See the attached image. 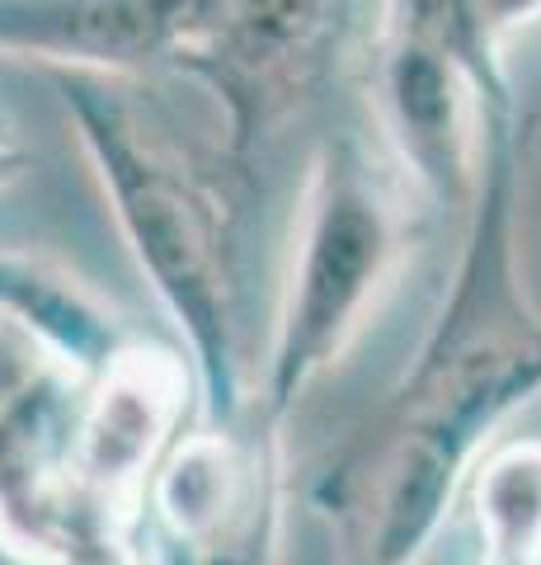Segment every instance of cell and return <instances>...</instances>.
<instances>
[{"instance_id":"cell-1","label":"cell","mask_w":541,"mask_h":565,"mask_svg":"<svg viewBox=\"0 0 541 565\" xmlns=\"http://www.w3.org/2000/svg\"><path fill=\"white\" fill-rule=\"evenodd\" d=\"M541 396V316L528 311L513 269V161L499 141L485 184L457 311L410 396V424L387 471L377 561H410L443 523L452 490L480 444Z\"/></svg>"},{"instance_id":"cell-2","label":"cell","mask_w":541,"mask_h":565,"mask_svg":"<svg viewBox=\"0 0 541 565\" xmlns=\"http://www.w3.org/2000/svg\"><path fill=\"white\" fill-rule=\"evenodd\" d=\"M391 250L396 226L377 193L354 174L329 180L316 222H311L302 274H296V363H321L329 344H339V334L354 326V316L368 307L372 288L387 274Z\"/></svg>"},{"instance_id":"cell-3","label":"cell","mask_w":541,"mask_h":565,"mask_svg":"<svg viewBox=\"0 0 541 565\" xmlns=\"http://www.w3.org/2000/svg\"><path fill=\"white\" fill-rule=\"evenodd\" d=\"M470 81L480 85L476 71L424 33H405L387 66L396 137L414 161V174L439 193H462L470 180Z\"/></svg>"},{"instance_id":"cell-4","label":"cell","mask_w":541,"mask_h":565,"mask_svg":"<svg viewBox=\"0 0 541 565\" xmlns=\"http://www.w3.org/2000/svg\"><path fill=\"white\" fill-rule=\"evenodd\" d=\"M174 419V373L161 359H123L104 382L80 434V471L99 490L142 476Z\"/></svg>"},{"instance_id":"cell-5","label":"cell","mask_w":541,"mask_h":565,"mask_svg":"<svg viewBox=\"0 0 541 565\" xmlns=\"http://www.w3.org/2000/svg\"><path fill=\"white\" fill-rule=\"evenodd\" d=\"M180 10L184 0H10L0 6V39L128 57L161 39Z\"/></svg>"},{"instance_id":"cell-6","label":"cell","mask_w":541,"mask_h":565,"mask_svg":"<svg viewBox=\"0 0 541 565\" xmlns=\"http://www.w3.org/2000/svg\"><path fill=\"white\" fill-rule=\"evenodd\" d=\"M485 565H541V448H513L480 476Z\"/></svg>"},{"instance_id":"cell-7","label":"cell","mask_w":541,"mask_h":565,"mask_svg":"<svg viewBox=\"0 0 541 565\" xmlns=\"http://www.w3.org/2000/svg\"><path fill=\"white\" fill-rule=\"evenodd\" d=\"M226 490H231V462H226V452L217 444H194L174 457V467L165 471L161 504L180 533H203L226 509Z\"/></svg>"},{"instance_id":"cell-8","label":"cell","mask_w":541,"mask_h":565,"mask_svg":"<svg viewBox=\"0 0 541 565\" xmlns=\"http://www.w3.org/2000/svg\"><path fill=\"white\" fill-rule=\"evenodd\" d=\"M325 0H240L236 20H240V39L255 62H264L259 52H278L283 43H302L321 20Z\"/></svg>"},{"instance_id":"cell-9","label":"cell","mask_w":541,"mask_h":565,"mask_svg":"<svg viewBox=\"0 0 541 565\" xmlns=\"http://www.w3.org/2000/svg\"><path fill=\"white\" fill-rule=\"evenodd\" d=\"M466 14H470V29L485 47H499L504 33H513L518 24H532L541 14V0H466Z\"/></svg>"}]
</instances>
